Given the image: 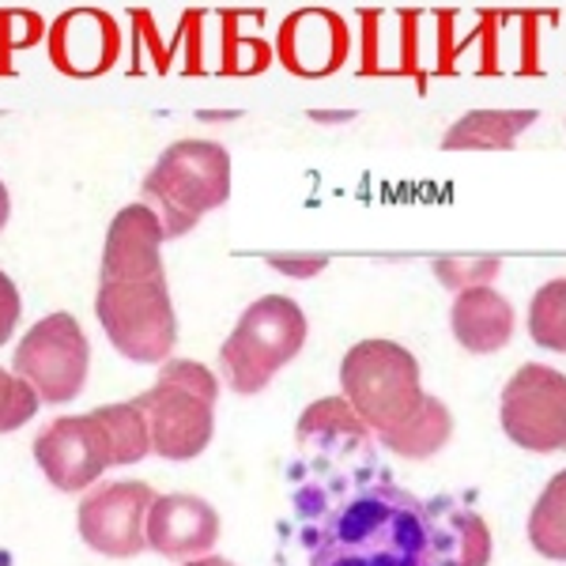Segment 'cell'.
<instances>
[{
    "instance_id": "1",
    "label": "cell",
    "mask_w": 566,
    "mask_h": 566,
    "mask_svg": "<svg viewBox=\"0 0 566 566\" xmlns=\"http://www.w3.org/2000/svg\"><path fill=\"white\" fill-rule=\"evenodd\" d=\"M310 566H438L431 506L392 483H370L328 514Z\"/></svg>"
},
{
    "instance_id": "2",
    "label": "cell",
    "mask_w": 566,
    "mask_h": 566,
    "mask_svg": "<svg viewBox=\"0 0 566 566\" xmlns=\"http://www.w3.org/2000/svg\"><path fill=\"white\" fill-rule=\"evenodd\" d=\"M151 453L148 419L133 405H106L87 416H61L34 438V461L57 491H84L114 464Z\"/></svg>"
},
{
    "instance_id": "3",
    "label": "cell",
    "mask_w": 566,
    "mask_h": 566,
    "mask_svg": "<svg viewBox=\"0 0 566 566\" xmlns=\"http://www.w3.org/2000/svg\"><path fill=\"white\" fill-rule=\"evenodd\" d=\"M140 197L159 216L163 239H181L231 200V155L212 140L170 144L144 178Z\"/></svg>"
},
{
    "instance_id": "4",
    "label": "cell",
    "mask_w": 566,
    "mask_h": 566,
    "mask_svg": "<svg viewBox=\"0 0 566 566\" xmlns=\"http://www.w3.org/2000/svg\"><path fill=\"white\" fill-rule=\"evenodd\" d=\"M216 374L189 359H167L159 381L133 400L148 419L151 453L167 461H193L216 431Z\"/></svg>"
},
{
    "instance_id": "5",
    "label": "cell",
    "mask_w": 566,
    "mask_h": 566,
    "mask_svg": "<svg viewBox=\"0 0 566 566\" xmlns=\"http://www.w3.org/2000/svg\"><path fill=\"white\" fill-rule=\"evenodd\" d=\"M344 400L370 427V434H389L408 423L423 405L419 363L408 348L392 340H359L340 363Z\"/></svg>"
},
{
    "instance_id": "6",
    "label": "cell",
    "mask_w": 566,
    "mask_h": 566,
    "mask_svg": "<svg viewBox=\"0 0 566 566\" xmlns=\"http://www.w3.org/2000/svg\"><path fill=\"white\" fill-rule=\"evenodd\" d=\"M306 344V314L295 298L264 295L245 306L234 333L223 340L219 363H223L227 386L242 397H253L287 367Z\"/></svg>"
},
{
    "instance_id": "7",
    "label": "cell",
    "mask_w": 566,
    "mask_h": 566,
    "mask_svg": "<svg viewBox=\"0 0 566 566\" xmlns=\"http://www.w3.org/2000/svg\"><path fill=\"white\" fill-rule=\"evenodd\" d=\"M95 314L109 344L133 363L163 367L175 352L178 322L170 306L167 276L151 280H98Z\"/></svg>"
},
{
    "instance_id": "8",
    "label": "cell",
    "mask_w": 566,
    "mask_h": 566,
    "mask_svg": "<svg viewBox=\"0 0 566 566\" xmlns=\"http://www.w3.org/2000/svg\"><path fill=\"white\" fill-rule=\"evenodd\" d=\"M502 431L528 453H566V374L525 363L510 374L499 400Z\"/></svg>"
},
{
    "instance_id": "9",
    "label": "cell",
    "mask_w": 566,
    "mask_h": 566,
    "mask_svg": "<svg viewBox=\"0 0 566 566\" xmlns=\"http://www.w3.org/2000/svg\"><path fill=\"white\" fill-rule=\"evenodd\" d=\"M87 336L72 314L42 317L15 348V374L45 405H65V400L80 397L87 381Z\"/></svg>"
},
{
    "instance_id": "10",
    "label": "cell",
    "mask_w": 566,
    "mask_h": 566,
    "mask_svg": "<svg viewBox=\"0 0 566 566\" xmlns=\"http://www.w3.org/2000/svg\"><path fill=\"white\" fill-rule=\"evenodd\" d=\"M148 483H103L80 502V536L91 552L109 559H133L148 547Z\"/></svg>"
},
{
    "instance_id": "11",
    "label": "cell",
    "mask_w": 566,
    "mask_h": 566,
    "mask_svg": "<svg viewBox=\"0 0 566 566\" xmlns=\"http://www.w3.org/2000/svg\"><path fill=\"white\" fill-rule=\"evenodd\" d=\"M352 53V34L344 15L333 8H298L280 23L276 34V57L283 69L303 80H322L344 69Z\"/></svg>"
},
{
    "instance_id": "12",
    "label": "cell",
    "mask_w": 566,
    "mask_h": 566,
    "mask_svg": "<svg viewBox=\"0 0 566 566\" xmlns=\"http://www.w3.org/2000/svg\"><path fill=\"white\" fill-rule=\"evenodd\" d=\"M117 53H122V31L103 8H69L50 27V61L65 76H103L114 69Z\"/></svg>"
},
{
    "instance_id": "13",
    "label": "cell",
    "mask_w": 566,
    "mask_h": 566,
    "mask_svg": "<svg viewBox=\"0 0 566 566\" xmlns=\"http://www.w3.org/2000/svg\"><path fill=\"white\" fill-rule=\"evenodd\" d=\"M219 541V514L197 495H155L148 547L163 559H200Z\"/></svg>"
},
{
    "instance_id": "14",
    "label": "cell",
    "mask_w": 566,
    "mask_h": 566,
    "mask_svg": "<svg viewBox=\"0 0 566 566\" xmlns=\"http://www.w3.org/2000/svg\"><path fill=\"white\" fill-rule=\"evenodd\" d=\"M163 223L148 205H125L103 245V280H151L163 272Z\"/></svg>"
},
{
    "instance_id": "15",
    "label": "cell",
    "mask_w": 566,
    "mask_h": 566,
    "mask_svg": "<svg viewBox=\"0 0 566 566\" xmlns=\"http://www.w3.org/2000/svg\"><path fill=\"white\" fill-rule=\"evenodd\" d=\"M514 306L495 287H469L458 291V298H453V340L469 355H495L499 348H506L510 336H514Z\"/></svg>"
},
{
    "instance_id": "16",
    "label": "cell",
    "mask_w": 566,
    "mask_h": 566,
    "mask_svg": "<svg viewBox=\"0 0 566 566\" xmlns=\"http://www.w3.org/2000/svg\"><path fill=\"white\" fill-rule=\"evenodd\" d=\"M434 522L438 566H488L491 563V528L469 506L450 499L427 502Z\"/></svg>"
},
{
    "instance_id": "17",
    "label": "cell",
    "mask_w": 566,
    "mask_h": 566,
    "mask_svg": "<svg viewBox=\"0 0 566 566\" xmlns=\"http://www.w3.org/2000/svg\"><path fill=\"white\" fill-rule=\"evenodd\" d=\"M528 125H536V109H472L453 122L442 136L446 151H510Z\"/></svg>"
},
{
    "instance_id": "18",
    "label": "cell",
    "mask_w": 566,
    "mask_h": 566,
    "mask_svg": "<svg viewBox=\"0 0 566 566\" xmlns=\"http://www.w3.org/2000/svg\"><path fill=\"white\" fill-rule=\"evenodd\" d=\"M450 434H453L450 408H446L438 397H423L419 412L408 419V423H400L397 431L381 434L378 442L386 446V450L397 453V458L423 461V458H434V453L450 442Z\"/></svg>"
},
{
    "instance_id": "19",
    "label": "cell",
    "mask_w": 566,
    "mask_h": 566,
    "mask_svg": "<svg viewBox=\"0 0 566 566\" xmlns=\"http://www.w3.org/2000/svg\"><path fill=\"white\" fill-rule=\"evenodd\" d=\"M298 442L303 446H367L370 442V427L355 416V408L344 397H325L317 405H310L303 419H298Z\"/></svg>"
},
{
    "instance_id": "20",
    "label": "cell",
    "mask_w": 566,
    "mask_h": 566,
    "mask_svg": "<svg viewBox=\"0 0 566 566\" xmlns=\"http://www.w3.org/2000/svg\"><path fill=\"white\" fill-rule=\"evenodd\" d=\"M528 544L544 559L566 563V469L555 472L536 499L533 514H528Z\"/></svg>"
},
{
    "instance_id": "21",
    "label": "cell",
    "mask_w": 566,
    "mask_h": 566,
    "mask_svg": "<svg viewBox=\"0 0 566 566\" xmlns=\"http://www.w3.org/2000/svg\"><path fill=\"white\" fill-rule=\"evenodd\" d=\"M528 336L541 348L566 355V276L547 280L528 303Z\"/></svg>"
},
{
    "instance_id": "22",
    "label": "cell",
    "mask_w": 566,
    "mask_h": 566,
    "mask_svg": "<svg viewBox=\"0 0 566 566\" xmlns=\"http://www.w3.org/2000/svg\"><path fill=\"white\" fill-rule=\"evenodd\" d=\"M431 269L438 283L458 295V291H469V287H495L502 261L499 258H438Z\"/></svg>"
},
{
    "instance_id": "23",
    "label": "cell",
    "mask_w": 566,
    "mask_h": 566,
    "mask_svg": "<svg viewBox=\"0 0 566 566\" xmlns=\"http://www.w3.org/2000/svg\"><path fill=\"white\" fill-rule=\"evenodd\" d=\"M34 412H39V392L0 367V434L20 431L23 423H31Z\"/></svg>"
},
{
    "instance_id": "24",
    "label": "cell",
    "mask_w": 566,
    "mask_h": 566,
    "mask_svg": "<svg viewBox=\"0 0 566 566\" xmlns=\"http://www.w3.org/2000/svg\"><path fill=\"white\" fill-rule=\"evenodd\" d=\"M272 61L269 45L261 39H239V27H234V15H227L223 23V72L231 76H250V72H264Z\"/></svg>"
},
{
    "instance_id": "25",
    "label": "cell",
    "mask_w": 566,
    "mask_h": 566,
    "mask_svg": "<svg viewBox=\"0 0 566 566\" xmlns=\"http://www.w3.org/2000/svg\"><path fill=\"white\" fill-rule=\"evenodd\" d=\"M269 264L276 272H287V276H317V272L325 269L328 258H322V253H272Z\"/></svg>"
},
{
    "instance_id": "26",
    "label": "cell",
    "mask_w": 566,
    "mask_h": 566,
    "mask_svg": "<svg viewBox=\"0 0 566 566\" xmlns=\"http://www.w3.org/2000/svg\"><path fill=\"white\" fill-rule=\"evenodd\" d=\"M20 310H23L20 291H15L12 276H4V272H0V348L8 344V336H12L15 322H20Z\"/></svg>"
},
{
    "instance_id": "27",
    "label": "cell",
    "mask_w": 566,
    "mask_h": 566,
    "mask_svg": "<svg viewBox=\"0 0 566 566\" xmlns=\"http://www.w3.org/2000/svg\"><path fill=\"white\" fill-rule=\"evenodd\" d=\"M133 20H136V27H140V34H144V39H148V45H151L155 69H159V72H167V69H170V50H167V45L159 42V34H155V27H151V15L144 12V8H136V12H133Z\"/></svg>"
},
{
    "instance_id": "28",
    "label": "cell",
    "mask_w": 566,
    "mask_h": 566,
    "mask_svg": "<svg viewBox=\"0 0 566 566\" xmlns=\"http://www.w3.org/2000/svg\"><path fill=\"white\" fill-rule=\"evenodd\" d=\"M8 216H12V197H8V186L0 181V231L8 227Z\"/></svg>"
},
{
    "instance_id": "29",
    "label": "cell",
    "mask_w": 566,
    "mask_h": 566,
    "mask_svg": "<svg viewBox=\"0 0 566 566\" xmlns=\"http://www.w3.org/2000/svg\"><path fill=\"white\" fill-rule=\"evenodd\" d=\"M186 566H234L231 559H219V555H200V559H189Z\"/></svg>"
}]
</instances>
